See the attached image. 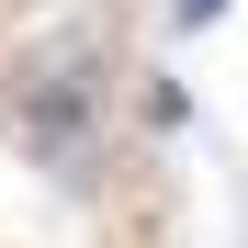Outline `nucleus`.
Wrapping results in <instances>:
<instances>
[{"label": "nucleus", "mask_w": 248, "mask_h": 248, "mask_svg": "<svg viewBox=\"0 0 248 248\" xmlns=\"http://www.w3.org/2000/svg\"><path fill=\"white\" fill-rule=\"evenodd\" d=\"M102 91H91V57H46L23 79V102H12V124H23V147L46 158L57 181H91L102 170V113H91Z\"/></svg>", "instance_id": "1"}, {"label": "nucleus", "mask_w": 248, "mask_h": 248, "mask_svg": "<svg viewBox=\"0 0 248 248\" xmlns=\"http://www.w3.org/2000/svg\"><path fill=\"white\" fill-rule=\"evenodd\" d=\"M170 12H181V23H215V12H226V0H170Z\"/></svg>", "instance_id": "2"}]
</instances>
